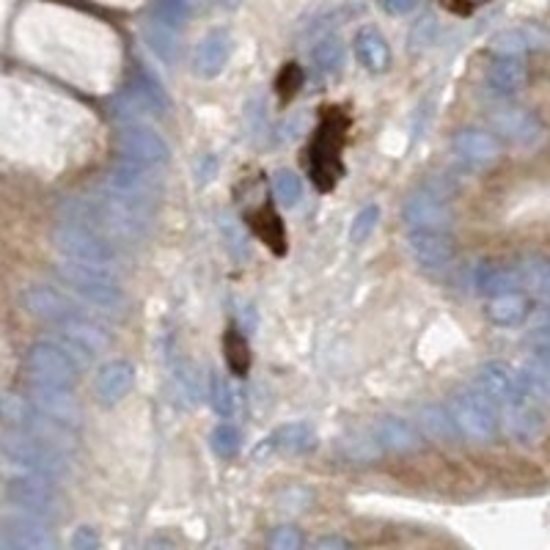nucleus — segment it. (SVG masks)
Returning a JSON list of instances; mask_svg holds the SVG:
<instances>
[{
  "mask_svg": "<svg viewBox=\"0 0 550 550\" xmlns=\"http://www.w3.org/2000/svg\"><path fill=\"white\" fill-rule=\"evenodd\" d=\"M0 473L14 476H39V479H61L69 473V460L64 451L33 435L14 432L0 440Z\"/></svg>",
  "mask_w": 550,
  "mask_h": 550,
  "instance_id": "f257e3e1",
  "label": "nucleus"
},
{
  "mask_svg": "<svg viewBox=\"0 0 550 550\" xmlns=\"http://www.w3.org/2000/svg\"><path fill=\"white\" fill-rule=\"evenodd\" d=\"M53 242L58 251L64 253L69 262L88 264V267H102L108 270L116 262V248L113 242L99 234V231L88 229L83 223H72V220H58L53 229Z\"/></svg>",
  "mask_w": 550,
  "mask_h": 550,
  "instance_id": "f03ea898",
  "label": "nucleus"
},
{
  "mask_svg": "<svg viewBox=\"0 0 550 550\" xmlns=\"http://www.w3.org/2000/svg\"><path fill=\"white\" fill-rule=\"evenodd\" d=\"M449 416L462 438L473 443H490L498 435V413L476 388H462L451 396Z\"/></svg>",
  "mask_w": 550,
  "mask_h": 550,
  "instance_id": "7ed1b4c3",
  "label": "nucleus"
},
{
  "mask_svg": "<svg viewBox=\"0 0 550 550\" xmlns=\"http://www.w3.org/2000/svg\"><path fill=\"white\" fill-rule=\"evenodd\" d=\"M58 275L64 278V284L69 289H75L77 297L88 300L91 306L105 308V311H116L121 306V300H124L119 284L102 267L66 262L58 267Z\"/></svg>",
  "mask_w": 550,
  "mask_h": 550,
  "instance_id": "20e7f679",
  "label": "nucleus"
},
{
  "mask_svg": "<svg viewBox=\"0 0 550 550\" xmlns=\"http://www.w3.org/2000/svg\"><path fill=\"white\" fill-rule=\"evenodd\" d=\"M28 374H31L33 385L69 391L77 383V363L64 347L39 341L28 350Z\"/></svg>",
  "mask_w": 550,
  "mask_h": 550,
  "instance_id": "39448f33",
  "label": "nucleus"
},
{
  "mask_svg": "<svg viewBox=\"0 0 550 550\" xmlns=\"http://www.w3.org/2000/svg\"><path fill=\"white\" fill-rule=\"evenodd\" d=\"M53 528L42 517L11 512L0 517V550H55Z\"/></svg>",
  "mask_w": 550,
  "mask_h": 550,
  "instance_id": "423d86ee",
  "label": "nucleus"
},
{
  "mask_svg": "<svg viewBox=\"0 0 550 550\" xmlns=\"http://www.w3.org/2000/svg\"><path fill=\"white\" fill-rule=\"evenodd\" d=\"M344 135V119L341 116H330L322 124L314 149H311V176L317 182L319 190H333L336 179L341 174L339 152H341V138Z\"/></svg>",
  "mask_w": 550,
  "mask_h": 550,
  "instance_id": "0eeeda50",
  "label": "nucleus"
},
{
  "mask_svg": "<svg viewBox=\"0 0 550 550\" xmlns=\"http://www.w3.org/2000/svg\"><path fill=\"white\" fill-rule=\"evenodd\" d=\"M6 495L9 501L17 506V512L33 517H47L58 509V495L50 479H39V476H14L6 484Z\"/></svg>",
  "mask_w": 550,
  "mask_h": 550,
  "instance_id": "6e6552de",
  "label": "nucleus"
},
{
  "mask_svg": "<svg viewBox=\"0 0 550 550\" xmlns=\"http://www.w3.org/2000/svg\"><path fill=\"white\" fill-rule=\"evenodd\" d=\"M407 229H427V231H449L451 209L446 204V196L435 187H421L413 196L407 198L405 207Z\"/></svg>",
  "mask_w": 550,
  "mask_h": 550,
  "instance_id": "1a4fd4ad",
  "label": "nucleus"
},
{
  "mask_svg": "<svg viewBox=\"0 0 550 550\" xmlns=\"http://www.w3.org/2000/svg\"><path fill=\"white\" fill-rule=\"evenodd\" d=\"M473 388L495 407H509L523 402V391H520V377L512 366L501 361H490L479 366Z\"/></svg>",
  "mask_w": 550,
  "mask_h": 550,
  "instance_id": "9d476101",
  "label": "nucleus"
},
{
  "mask_svg": "<svg viewBox=\"0 0 550 550\" xmlns=\"http://www.w3.org/2000/svg\"><path fill=\"white\" fill-rule=\"evenodd\" d=\"M119 152L124 154V160H130L143 168H154L163 165L168 160V146L165 141L146 124H127L116 138Z\"/></svg>",
  "mask_w": 550,
  "mask_h": 550,
  "instance_id": "9b49d317",
  "label": "nucleus"
},
{
  "mask_svg": "<svg viewBox=\"0 0 550 550\" xmlns=\"http://www.w3.org/2000/svg\"><path fill=\"white\" fill-rule=\"evenodd\" d=\"M407 248L413 253V259L429 273L446 270L454 262V253H457V245H454V237L449 231L407 229Z\"/></svg>",
  "mask_w": 550,
  "mask_h": 550,
  "instance_id": "f8f14e48",
  "label": "nucleus"
},
{
  "mask_svg": "<svg viewBox=\"0 0 550 550\" xmlns=\"http://www.w3.org/2000/svg\"><path fill=\"white\" fill-rule=\"evenodd\" d=\"M22 306L31 311L36 319H44V322H53V325H66V322H72V319H80V308L75 306V300L72 297H66L64 292H58L53 286H28L25 292H22Z\"/></svg>",
  "mask_w": 550,
  "mask_h": 550,
  "instance_id": "ddd939ff",
  "label": "nucleus"
},
{
  "mask_svg": "<svg viewBox=\"0 0 550 550\" xmlns=\"http://www.w3.org/2000/svg\"><path fill=\"white\" fill-rule=\"evenodd\" d=\"M495 132L515 146H534L545 135L542 121L526 108H501L493 113Z\"/></svg>",
  "mask_w": 550,
  "mask_h": 550,
  "instance_id": "4468645a",
  "label": "nucleus"
},
{
  "mask_svg": "<svg viewBox=\"0 0 550 550\" xmlns=\"http://www.w3.org/2000/svg\"><path fill=\"white\" fill-rule=\"evenodd\" d=\"M61 333H64L66 347H69L66 352L72 355V361H75L77 366H88V363L94 361V355H99V352L108 347L105 333L83 317L61 325Z\"/></svg>",
  "mask_w": 550,
  "mask_h": 550,
  "instance_id": "2eb2a0df",
  "label": "nucleus"
},
{
  "mask_svg": "<svg viewBox=\"0 0 550 550\" xmlns=\"http://www.w3.org/2000/svg\"><path fill=\"white\" fill-rule=\"evenodd\" d=\"M454 152L460 154L462 160L473 168H487L501 157V143L493 132L484 130H460L454 135Z\"/></svg>",
  "mask_w": 550,
  "mask_h": 550,
  "instance_id": "dca6fc26",
  "label": "nucleus"
},
{
  "mask_svg": "<svg viewBox=\"0 0 550 550\" xmlns=\"http://www.w3.org/2000/svg\"><path fill=\"white\" fill-rule=\"evenodd\" d=\"M534 311V300L526 292H506V295L487 297L484 303V317L498 328H517L523 325Z\"/></svg>",
  "mask_w": 550,
  "mask_h": 550,
  "instance_id": "f3484780",
  "label": "nucleus"
},
{
  "mask_svg": "<svg viewBox=\"0 0 550 550\" xmlns=\"http://www.w3.org/2000/svg\"><path fill=\"white\" fill-rule=\"evenodd\" d=\"M231 36L226 31H212L198 42L193 53V69L198 77H218L231 58Z\"/></svg>",
  "mask_w": 550,
  "mask_h": 550,
  "instance_id": "a211bd4d",
  "label": "nucleus"
},
{
  "mask_svg": "<svg viewBox=\"0 0 550 550\" xmlns=\"http://www.w3.org/2000/svg\"><path fill=\"white\" fill-rule=\"evenodd\" d=\"M493 53L498 58H520L523 53H531V50H545L550 47V33L537 28V25H528V28H515V31H504L495 36Z\"/></svg>",
  "mask_w": 550,
  "mask_h": 550,
  "instance_id": "6ab92c4d",
  "label": "nucleus"
},
{
  "mask_svg": "<svg viewBox=\"0 0 550 550\" xmlns=\"http://www.w3.org/2000/svg\"><path fill=\"white\" fill-rule=\"evenodd\" d=\"M506 410V429L517 443H537L545 435V413L542 407L531 405V402H517V405L504 407Z\"/></svg>",
  "mask_w": 550,
  "mask_h": 550,
  "instance_id": "aec40b11",
  "label": "nucleus"
},
{
  "mask_svg": "<svg viewBox=\"0 0 550 550\" xmlns=\"http://www.w3.org/2000/svg\"><path fill=\"white\" fill-rule=\"evenodd\" d=\"M31 405L61 427H72L80 413H77L75 399L69 396V391H58V388H42L33 385L31 388Z\"/></svg>",
  "mask_w": 550,
  "mask_h": 550,
  "instance_id": "412c9836",
  "label": "nucleus"
},
{
  "mask_svg": "<svg viewBox=\"0 0 550 550\" xmlns=\"http://www.w3.org/2000/svg\"><path fill=\"white\" fill-rule=\"evenodd\" d=\"M473 286H476V292H482L487 297L520 292L523 273H520V267H512V264H482L473 273Z\"/></svg>",
  "mask_w": 550,
  "mask_h": 550,
  "instance_id": "4be33fe9",
  "label": "nucleus"
},
{
  "mask_svg": "<svg viewBox=\"0 0 550 550\" xmlns=\"http://www.w3.org/2000/svg\"><path fill=\"white\" fill-rule=\"evenodd\" d=\"M135 385V369L127 361H110L99 369L97 396L105 405H116Z\"/></svg>",
  "mask_w": 550,
  "mask_h": 550,
  "instance_id": "5701e85b",
  "label": "nucleus"
},
{
  "mask_svg": "<svg viewBox=\"0 0 550 550\" xmlns=\"http://www.w3.org/2000/svg\"><path fill=\"white\" fill-rule=\"evenodd\" d=\"M352 50H355V58H358V64L363 69H369L374 75L388 72V66H391V47H388V42L374 28L358 31L355 42H352Z\"/></svg>",
  "mask_w": 550,
  "mask_h": 550,
  "instance_id": "b1692460",
  "label": "nucleus"
},
{
  "mask_svg": "<svg viewBox=\"0 0 550 550\" xmlns=\"http://www.w3.org/2000/svg\"><path fill=\"white\" fill-rule=\"evenodd\" d=\"M528 69L523 58H495L487 69V88L498 97H512L526 86Z\"/></svg>",
  "mask_w": 550,
  "mask_h": 550,
  "instance_id": "393cba45",
  "label": "nucleus"
},
{
  "mask_svg": "<svg viewBox=\"0 0 550 550\" xmlns=\"http://www.w3.org/2000/svg\"><path fill=\"white\" fill-rule=\"evenodd\" d=\"M374 440H377V446H383L388 451H399V454L418 451L421 443H424L421 435L416 432V427H410L402 418H383L377 424V429H374Z\"/></svg>",
  "mask_w": 550,
  "mask_h": 550,
  "instance_id": "a878e982",
  "label": "nucleus"
},
{
  "mask_svg": "<svg viewBox=\"0 0 550 550\" xmlns=\"http://www.w3.org/2000/svg\"><path fill=\"white\" fill-rule=\"evenodd\" d=\"M143 36H146V44L152 47V53L165 61V64H174L176 58H179V36L171 28H165L160 22H149L146 28H143Z\"/></svg>",
  "mask_w": 550,
  "mask_h": 550,
  "instance_id": "bb28decb",
  "label": "nucleus"
},
{
  "mask_svg": "<svg viewBox=\"0 0 550 550\" xmlns=\"http://www.w3.org/2000/svg\"><path fill=\"white\" fill-rule=\"evenodd\" d=\"M253 231L256 237L270 248L273 253H284L286 251V237H284V226H281V218L275 215L273 209L267 207L262 212H256L251 218Z\"/></svg>",
  "mask_w": 550,
  "mask_h": 550,
  "instance_id": "cd10ccee",
  "label": "nucleus"
},
{
  "mask_svg": "<svg viewBox=\"0 0 550 550\" xmlns=\"http://www.w3.org/2000/svg\"><path fill=\"white\" fill-rule=\"evenodd\" d=\"M273 443L281 451H311L317 446V435L308 424H284L273 435Z\"/></svg>",
  "mask_w": 550,
  "mask_h": 550,
  "instance_id": "c85d7f7f",
  "label": "nucleus"
},
{
  "mask_svg": "<svg viewBox=\"0 0 550 550\" xmlns=\"http://www.w3.org/2000/svg\"><path fill=\"white\" fill-rule=\"evenodd\" d=\"M223 355H226V363H229L231 374L237 377H245L248 369H251V350H248V341L237 330H229L226 339H223Z\"/></svg>",
  "mask_w": 550,
  "mask_h": 550,
  "instance_id": "c756f323",
  "label": "nucleus"
},
{
  "mask_svg": "<svg viewBox=\"0 0 550 550\" xmlns=\"http://www.w3.org/2000/svg\"><path fill=\"white\" fill-rule=\"evenodd\" d=\"M520 273H523V286L550 303V259H539V256L526 259L520 264Z\"/></svg>",
  "mask_w": 550,
  "mask_h": 550,
  "instance_id": "7c9ffc66",
  "label": "nucleus"
},
{
  "mask_svg": "<svg viewBox=\"0 0 550 550\" xmlns=\"http://www.w3.org/2000/svg\"><path fill=\"white\" fill-rule=\"evenodd\" d=\"M311 58H314V66L322 72H339L341 64H344V44L336 36H328V39L317 42Z\"/></svg>",
  "mask_w": 550,
  "mask_h": 550,
  "instance_id": "2f4dec72",
  "label": "nucleus"
},
{
  "mask_svg": "<svg viewBox=\"0 0 550 550\" xmlns=\"http://www.w3.org/2000/svg\"><path fill=\"white\" fill-rule=\"evenodd\" d=\"M421 421H424V427H427L432 438L451 440L457 435V427L451 421L449 410H443V407H424L421 410Z\"/></svg>",
  "mask_w": 550,
  "mask_h": 550,
  "instance_id": "473e14b6",
  "label": "nucleus"
},
{
  "mask_svg": "<svg viewBox=\"0 0 550 550\" xmlns=\"http://www.w3.org/2000/svg\"><path fill=\"white\" fill-rule=\"evenodd\" d=\"M273 187L278 201L286 204V207H295L300 196H303V182H300V176L295 171H278L273 179Z\"/></svg>",
  "mask_w": 550,
  "mask_h": 550,
  "instance_id": "72a5a7b5",
  "label": "nucleus"
},
{
  "mask_svg": "<svg viewBox=\"0 0 550 550\" xmlns=\"http://www.w3.org/2000/svg\"><path fill=\"white\" fill-rule=\"evenodd\" d=\"M212 449L218 457H234L240 451V432L234 424H218L212 429Z\"/></svg>",
  "mask_w": 550,
  "mask_h": 550,
  "instance_id": "f704fd0d",
  "label": "nucleus"
},
{
  "mask_svg": "<svg viewBox=\"0 0 550 550\" xmlns=\"http://www.w3.org/2000/svg\"><path fill=\"white\" fill-rule=\"evenodd\" d=\"M303 531L297 526H275L267 534V550H303Z\"/></svg>",
  "mask_w": 550,
  "mask_h": 550,
  "instance_id": "c9c22d12",
  "label": "nucleus"
},
{
  "mask_svg": "<svg viewBox=\"0 0 550 550\" xmlns=\"http://www.w3.org/2000/svg\"><path fill=\"white\" fill-rule=\"evenodd\" d=\"M209 399H212L215 413H220V416H231V413H234V391H231L229 383L215 372L209 377Z\"/></svg>",
  "mask_w": 550,
  "mask_h": 550,
  "instance_id": "e433bc0d",
  "label": "nucleus"
},
{
  "mask_svg": "<svg viewBox=\"0 0 550 550\" xmlns=\"http://www.w3.org/2000/svg\"><path fill=\"white\" fill-rule=\"evenodd\" d=\"M377 220H380V207H374V204H369V207H363L358 215H355V220H352L350 226V240L352 242H363L369 234L374 231V226H377Z\"/></svg>",
  "mask_w": 550,
  "mask_h": 550,
  "instance_id": "4c0bfd02",
  "label": "nucleus"
},
{
  "mask_svg": "<svg viewBox=\"0 0 550 550\" xmlns=\"http://www.w3.org/2000/svg\"><path fill=\"white\" fill-rule=\"evenodd\" d=\"M435 33H438V22L432 20V17H427V20H421L416 28H413V33H410V44L418 47V50H421V47H429V44L435 42Z\"/></svg>",
  "mask_w": 550,
  "mask_h": 550,
  "instance_id": "58836bf2",
  "label": "nucleus"
},
{
  "mask_svg": "<svg viewBox=\"0 0 550 550\" xmlns=\"http://www.w3.org/2000/svg\"><path fill=\"white\" fill-rule=\"evenodd\" d=\"M303 83V75H300V69L295 64H289L278 77V91L284 94V99H289L292 94H297V88Z\"/></svg>",
  "mask_w": 550,
  "mask_h": 550,
  "instance_id": "ea45409f",
  "label": "nucleus"
},
{
  "mask_svg": "<svg viewBox=\"0 0 550 550\" xmlns=\"http://www.w3.org/2000/svg\"><path fill=\"white\" fill-rule=\"evenodd\" d=\"M72 550H99V534L91 526H80L72 534Z\"/></svg>",
  "mask_w": 550,
  "mask_h": 550,
  "instance_id": "a19ab883",
  "label": "nucleus"
},
{
  "mask_svg": "<svg viewBox=\"0 0 550 550\" xmlns=\"http://www.w3.org/2000/svg\"><path fill=\"white\" fill-rule=\"evenodd\" d=\"M385 11H391L396 17H402V14H410V11L416 9L418 0H383Z\"/></svg>",
  "mask_w": 550,
  "mask_h": 550,
  "instance_id": "79ce46f5",
  "label": "nucleus"
},
{
  "mask_svg": "<svg viewBox=\"0 0 550 550\" xmlns=\"http://www.w3.org/2000/svg\"><path fill=\"white\" fill-rule=\"evenodd\" d=\"M531 344L534 350H550V319L531 333Z\"/></svg>",
  "mask_w": 550,
  "mask_h": 550,
  "instance_id": "37998d69",
  "label": "nucleus"
},
{
  "mask_svg": "<svg viewBox=\"0 0 550 550\" xmlns=\"http://www.w3.org/2000/svg\"><path fill=\"white\" fill-rule=\"evenodd\" d=\"M314 550H352V548H350V542H347V539L325 537V539H319L317 545H314Z\"/></svg>",
  "mask_w": 550,
  "mask_h": 550,
  "instance_id": "c03bdc74",
  "label": "nucleus"
},
{
  "mask_svg": "<svg viewBox=\"0 0 550 550\" xmlns=\"http://www.w3.org/2000/svg\"><path fill=\"white\" fill-rule=\"evenodd\" d=\"M534 361L550 374V350H534Z\"/></svg>",
  "mask_w": 550,
  "mask_h": 550,
  "instance_id": "a18cd8bd",
  "label": "nucleus"
},
{
  "mask_svg": "<svg viewBox=\"0 0 550 550\" xmlns=\"http://www.w3.org/2000/svg\"><path fill=\"white\" fill-rule=\"evenodd\" d=\"M465 3H468V6H473V3H484V0H465Z\"/></svg>",
  "mask_w": 550,
  "mask_h": 550,
  "instance_id": "49530a36",
  "label": "nucleus"
}]
</instances>
